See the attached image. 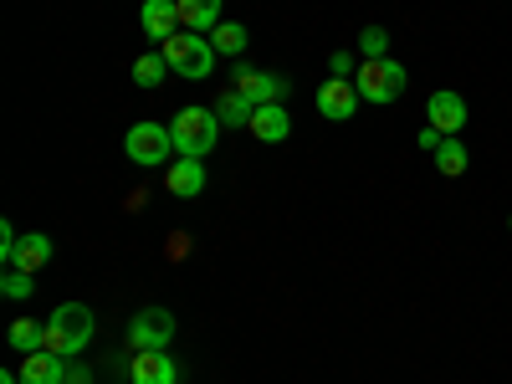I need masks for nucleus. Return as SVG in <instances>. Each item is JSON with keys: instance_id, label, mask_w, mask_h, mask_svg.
<instances>
[{"instance_id": "nucleus-1", "label": "nucleus", "mask_w": 512, "mask_h": 384, "mask_svg": "<svg viewBox=\"0 0 512 384\" xmlns=\"http://www.w3.org/2000/svg\"><path fill=\"white\" fill-rule=\"evenodd\" d=\"M164 62H169V72L175 77H190V82H205L210 72H216V47H210V36H200V31H175L164 41Z\"/></svg>"}, {"instance_id": "nucleus-2", "label": "nucleus", "mask_w": 512, "mask_h": 384, "mask_svg": "<svg viewBox=\"0 0 512 384\" xmlns=\"http://www.w3.org/2000/svg\"><path fill=\"white\" fill-rule=\"evenodd\" d=\"M88 344H93V313L82 308V303H62V308L47 318V349L72 364Z\"/></svg>"}, {"instance_id": "nucleus-3", "label": "nucleus", "mask_w": 512, "mask_h": 384, "mask_svg": "<svg viewBox=\"0 0 512 384\" xmlns=\"http://www.w3.org/2000/svg\"><path fill=\"white\" fill-rule=\"evenodd\" d=\"M169 134H175V149L185 159H200V154L216 149L221 118H216V108H180L175 118H169Z\"/></svg>"}, {"instance_id": "nucleus-4", "label": "nucleus", "mask_w": 512, "mask_h": 384, "mask_svg": "<svg viewBox=\"0 0 512 384\" xmlns=\"http://www.w3.org/2000/svg\"><path fill=\"white\" fill-rule=\"evenodd\" d=\"M405 67L395 62V57H379V62H359V77H354V88H359V98L364 103H374V108H390V103H400V93H405Z\"/></svg>"}, {"instance_id": "nucleus-5", "label": "nucleus", "mask_w": 512, "mask_h": 384, "mask_svg": "<svg viewBox=\"0 0 512 384\" xmlns=\"http://www.w3.org/2000/svg\"><path fill=\"white\" fill-rule=\"evenodd\" d=\"M123 154L134 164H144V169H154V164H175L169 154H180V149H175L169 123H134V128H128V139H123Z\"/></svg>"}, {"instance_id": "nucleus-6", "label": "nucleus", "mask_w": 512, "mask_h": 384, "mask_svg": "<svg viewBox=\"0 0 512 384\" xmlns=\"http://www.w3.org/2000/svg\"><path fill=\"white\" fill-rule=\"evenodd\" d=\"M169 338H175V318L164 308H144L128 318V349L144 354V349H169Z\"/></svg>"}, {"instance_id": "nucleus-7", "label": "nucleus", "mask_w": 512, "mask_h": 384, "mask_svg": "<svg viewBox=\"0 0 512 384\" xmlns=\"http://www.w3.org/2000/svg\"><path fill=\"white\" fill-rule=\"evenodd\" d=\"M231 93H241L251 108H262V103H282V98H287V77H277V72H256V67H236Z\"/></svg>"}, {"instance_id": "nucleus-8", "label": "nucleus", "mask_w": 512, "mask_h": 384, "mask_svg": "<svg viewBox=\"0 0 512 384\" xmlns=\"http://www.w3.org/2000/svg\"><path fill=\"white\" fill-rule=\"evenodd\" d=\"M359 88H354V82L349 77H328L323 82V88H318V113L323 118H333V123H344V118H354L359 113Z\"/></svg>"}, {"instance_id": "nucleus-9", "label": "nucleus", "mask_w": 512, "mask_h": 384, "mask_svg": "<svg viewBox=\"0 0 512 384\" xmlns=\"http://www.w3.org/2000/svg\"><path fill=\"white\" fill-rule=\"evenodd\" d=\"M425 118H431V128L436 134H461L466 128V98L461 93H451V88H441V93H431V103H425Z\"/></svg>"}, {"instance_id": "nucleus-10", "label": "nucleus", "mask_w": 512, "mask_h": 384, "mask_svg": "<svg viewBox=\"0 0 512 384\" xmlns=\"http://www.w3.org/2000/svg\"><path fill=\"white\" fill-rule=\"evenodd\" d=\"M175 359H169L164 349H144L128 359V384H175Z\"/></svg>"}, {"instance_id": "nucleus-11", "label": "nucleus", "mask_w": 512, "mask_h": 384, "mask_svg": "<svg viewBox=\"0 0 512 384\" xmlns=\"http://www.w3.org/2000/svg\"><path fill=\"white\" fill-rule=\"evenodd\" d=\"M139 21H144L149 41H159V47H164V41L175 36V31H185V26H180V0H144Z\"/></svg>"}, {"instance_id": "nucleus-12", "label": "nucleus", "mask_w": 512, "mask_h": 384, "mask_svg": "<svg viewBox=\"0 0 512 384\" xmlns=\"http://www.w3.org/2000/svg\"><path fill=\"white\" fill-rule=\"evenodd\" d=\"M164 185H169V195H180V200H195L200 190H205V164L200 159H175V164H164Z\"/></svg>"}, {"instance_id": "nucleus-13", "label": "nucleus", "mask_w": 512, "mask_h": 384, "mask_svg": "<svg viewBox=\"0 0 512 384\" xmlns=\"http://www.w3.org/2000/svg\"><path fill=\"white\" fill-rule=\"evenodd\" d=\"M21 384H62L67 379V359H57L52 349H36V354H26L21 359Z\"/></svg>"}, {"instance_id": "nucleus-14", "label": "nucleus", "mask_w": 512, "mask_h": 384, "mask_svg": "<svg viewBox=\"0 0 512 384\" xmlns=\"http://www.w3.org/2000/svg\"><path fill=\"white\" fill-rule=\"evenodd\" d=\"M251 134L262 139V144H282L287 134H292V118H287V108L282 103H262L251 113Z\"/></svg>"}, {"instance_id": "nucleus-15", "label": "nucleus", "mask_w": 512, "mask_h": 384, "mask_svg": "<svg viewBox=\"0 0 512 384\" xmlns=\"http://www.w3.org/2000/svg\"><path fill=\"white\" fill-rule=\"evenodd\" d=\"M47 262H52V236L31 231V236H21V241H16V251H11V262H6V267H21V272H31V277H36Z\"/></svg>"}, {"instance_id": "nucleus-16", "label": "nucleus", "mask_w": 512, "mask_h": 384, "mask_svg": "<svg viewBox=\"0 0 512 384\" xmlns=\"http://www.w3.org/2000/svg\"><path fill=\"white\" fill-rule=\"evenodd\" d=\"M180 26L185 31H216L221 26V0H180Z\"/></svg>"}, {"instance_id": "nucleus-17", "label": "nucleus", "mask_w": 512, "mask_h": 384, "mask_svg": "<svg viewBox=\"0 0 512 384\" xmlns=\"http://www.w3.org/2000/svg\"><path fill=\"white\" fill-rule=\"evenodd\" d=\"M11 349L26 359V354H36V349H47V323H36V318H16L11 323Z\"/></svg>"}, {"instance_id": "nucleus-18", "label": "nucleus", "mask_w": 512, "mask_h": 384, "mask_svg": "<svg viewBox=\"0 0 512 384\" xmlns=\"http://www.w3.org/2000/svg\"><path fill=\"white\" fill-rule=\"evenodd\" d=\"M251 103L241 98V93H221L216 98V118H221V128H251Z\"/></svg>"}, {"instance_id": "nucleus-19", "label": "nucleus", "mask_w": 512, "mask_h": 384, "mask_svg": "<svg viewBox=\"0 0 512 384\" xmlns=\"http://www.w3.org/2000/svg\"><path fill=\"white\" fill-rule=\"evenodd\" d=\"M466 159H472V154H466V144L451 134V139H441V149H436V169H441V175H466Z\"/></svg>"}, {"instance_id": "nucleus-20", "label": "nucleus", "mask_w": 512, "mask_h": 384, "mask_svg": "<svg viewBox=\"0 0 512 384\" xmlns=\"http://www.w3.org/2000/svg\"><path fill=\"white\" fill-rule=\"evenodd\" d=\"M210 47H216L221 57H241V52H246V26H236V21H221L216 31H210Z\"/></svg>"}, {"instance_id": "nucleus-21", "label": "nucleus", "mask_w": 512, "mask_h": 384, "mask_svg": "<svg viewBox=\"0 0 512 384\" xmlns=\"http://www.w3.org/2000/svg\"><path fill=\"white\" fill-rule=\"evenodd\" d=\"M164 77H169V62H164V52H144V57L134 62V82H139V88H159Z\"/></svg>"}, {"instance_id": "nucleus-22", "label": "nucleus", "mask_w": 512, "mask_h": 384, "mask_svg": "<svg viewBox=\"0 0 512 384\" xmlns=\"http://www.w3.org/2000/svg\"><path fill=\"white\" fill-rule=\"evenodd\" d=\"M379 57H390V31H384V26H364V36H359V62H379Z\"/></svg>"}, {"instance_id": "nucleus-23", "label": "nucleus", "mask_w": 512, "mask_h": 384, "mask_svg": "<svg viewBox=\"0 0 512 384\" xmlns=\"http://www.w3.org/2000/svg\"><path fill=\"white\" fill-rule=\"evenodd\" d=\"M0 292H6L11 303H21V297H31V292H36V277H31V272H21V267H6V277H0Z\"/></svg>"}, {"instance_id": "nucleus-24", "label": "nucleus", "mask_w": 512, "mask_h": 384, "mask_svg": "<svg viewBox=\"0 0 512 384\" xmlns=\"http://www.w3.org/2000/svg\"><path fill=\"white\" fill-rule=\"evenodd\" d=\"M328 67H333V77H349V72H354V57H349V52H333Z\"/></svg>"}, {"instance_id": "nucleus-25", "label": "nucleus", "mask_w": 512, "mask_h": 384, "mask_svg": "<svg viewBox=\"0 0 512 384\" xmlns=\"http://www.w3.org/2000/svg\"><path fill=\"white\" fill-rule=\"evenodd\" d=\"M62 384H93V374L82 369V364H67V379H62Z\"/></svg>"}, {"instance_id": "nucleus-26", "label": "nucleus", "mask_w": 512, "mask_h": 384, "mask_svg": "<svg viewBox=\"0 0 512 384\" xmlns=\"http://www.w3.org/2000/svg\"><path fill=\"white\" fill-rule=\"evenodd\" d=\"M0 384H21V374H11V369H6V374H0Z\"/></svg>"}, {"instance_id": "nucleus-27", "label": "nucleus", "mask_w": 512, "mask_h": 384, "mask_svg": "<svg viewBox=\"0 0 512 384\" xmlns=\"http://www.w3.org/2000/svg\"><path fill=\"white\" fill-rule=\"evenodd\" d=\"M507 226H512V216H507Z\"/></svg>"}]
</instances>
